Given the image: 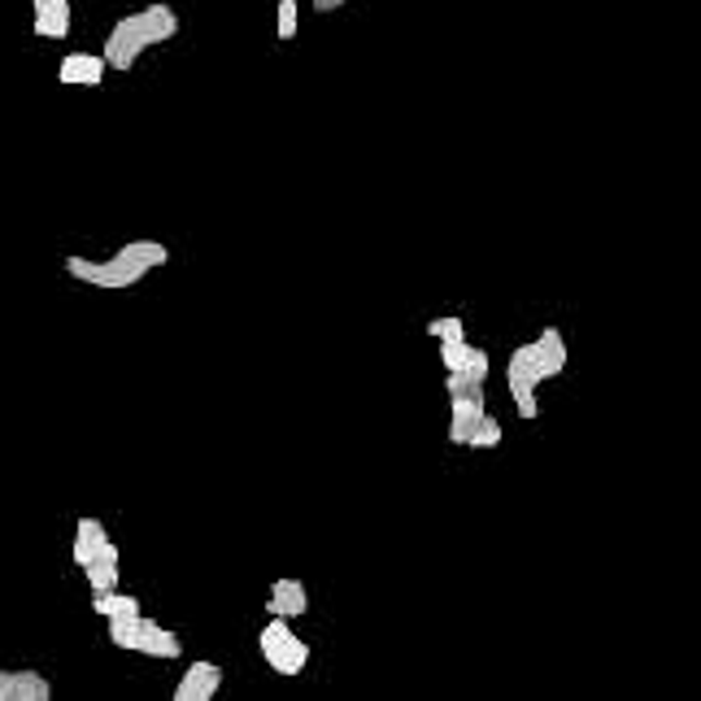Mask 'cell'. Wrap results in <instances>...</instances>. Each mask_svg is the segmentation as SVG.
Segmentation results:
<instances>
[{"mask_svg": "<svg viewBox=\"0 0 701 701\" xmlns=\"http://www.w3.org/2000/svg\"><path fill=\"white\" fill-rule=\"evenodd\" d=\"M266 614H274V618H300V614H309V588L300 579H292V575L274 579L270 592H266Z\"/></svg>", "mask_w": 701, "mask_h": 701, "instance_id": "obj_11", "label": "cell"}, {"mask_svg": "<svg viewBox=\"0 0 701 701\" xmlns=\"http://www.w3.org/2000/svg\"><path fill=\"white\" fill-rule=\"evenodd\" d=\"M505 440V431H501V422L492 418V414H483L475 427H470V435H466V444L462 448H496Z\"/></svg>", "mask_w": 701, "mask_h": 701, "instance_id": "obj_17", "label": "cell"}, {"mask_svg": "<svg viewBox=\"0 0 701 701\" xmlns=\"http://www.w3.org/2000/svg\"><path fill=\"white\" fill-rule=\"evenodd\" d=\"M0 701H52V684L30 666H9L0 671Z\"/></svg>", "mask_w": 701, "mask_h": 701, "instance_id": "obj_7", "label": "cell"}, {"mask_svg": "<svg viewBox=\"0 0 701 701\" xmlns=\"http://www.w3.org/2000/svg\"><path fill=\"white\" fill-rule=\"evenodd\" d=\"M109 640L126 653H139V657H183V640L174 627L148 618L144 610L139 614H126V618H109Z\"/></svg>", "mask_w": 701, "mask_h": 701, "instance_id": "obj_3", "label": "cell"}, {"mask_svg": "<svg viewBox=\"0 0 701 701\" xmlns=\"http://www.w3.org/2000/svg\"><path fill=\"white\" fill-rule=\"evenodd\" d=\"M531 348H536V357H540L544 379H557V374L566 370V335H562L557 327H544V331L531 340Z\"/></svg>", "mask_w": 701, "mask_h": 701, "instance_id": "obj_14", "label": "cell"}, {"mask_svg": "<svg viewBox=\"0 0 701 701\" xmlns=\"http://www.w3.org/2000/svg\"><path fill=\"white\" fill-rule=\"evenodd\" d=\"M444 392L448 396H483L488 392V353L475 348L470 361H462L457 370H444Z\"/></svg>", "mask_w": 701, "mask_h": 701, "instance_id": "obj_9", "label": "cell"}, {"mask_svg": "<svg viewBox=\"0 0 701 701\" xmlns=\"http://www.w3.org/2000/svg\"><path fill=\"white\" fill-rule=\"evenodd\" d=\"M488 414V405H483V396H448V444H466V435H470V427L479 422Z\"/></svg>", "mask_w": 701, "mask_h": 701, "instance_id": "obj_13", "label": "cell"}, {"mask_svg": "<svg viewBox=\"0 0 701 701\" xmlns=\"http://www.w3.org/2000/svg\"><path fill=\"white\" fill-rule=\"evenodd\" d=\"M83 575H87V588H91V597L96 592H109V588H118L122 583V557H118V544L113 540H104L83 566H78Z\"/></svg>", "mask_w": 701, "mask_h": 701, "instance_id": "obj_10", "label": "cell"}, {"mask_svg": "<svg viewBox=\"0 0 701 701\" xmlns=\"http://www.w3.org/2000/svg\"><path fill=\"white\" fill-rule=\"evenodd\" d=\"M427 335L431 340H466V322L457 313H440V318L427 322Z\"/></svg>", "mask_w": 701, "mask_h": 701, "instance_id": "obj_19", "label": "cell"}, {"mask_svg": "<svg viewBox=\"0 0 701 701\" xmlns=\"http://www.w3.org/2000/svg\"><path fill=\"white\" fill-rule=\"evenodd\" d=\"M544 383V370H540V357L531 344H518L505 361V388L518 405V418H540V401H536V388Z\"/></svg>", "mask_w": 701, "mask_h": 701, "instance_id": "obj_5", "label": "cell"}, {"mask_svg": "<svg viewBox=\"0 0 701 701\" xmlns=\"http://www.w3.org/2000/svg\"><path fill=\"white\" fill-rule=\"evenodd\" d=\"M218 688H222V666L209 662V657H196V662H187V671L179 675L170 697L174 701H213Z\"/></svg>", "mask_w": 701, "mask_h": 701, "instance_id": "obj_6", "label": "cell"}, {"mask_svg": "<svg viewBox=\"0 0 701 701\" xmlns=\"http://www.w3.org/2000/svg\"><path fill=\"white\" fill-rule=\"evenodd\" d=\"M91 614H100L104 623H109V618H126V614H139V597H131V592H122V588L96 592V597H91Z\"/></svg>", "mask_w": 701, "mask_h": 701, "instance_id": "obj_16", "label": "cell"}, {"mask_svg": "<svg viewBox=\"0 0 701 701\" xmlns=\"http://www.w3.org/2000/svg\"><path fill=\"white\" fill-rule=\"evenodd\" d=\"M74 26L70 0H30V30L44 39H65Z\"/></svg>", "mask_w": 701, "mask_h": 701, "instance_id": "obj_12", "label": "cell"}, {"mask_svg": "<svg viewBox=\"0 0 701 701\" xmlns=\"http://www.w3.org/2000/svg\"><path fill=\"white\" fill-rule=\"evenodd\" d=\"M170 261V248L161 244V239H126L113 257H104V261H91V257H83V253H70L65 261H61V270L70 274V279H78V283H87V287H104V292H118V287H135L139 279H148L157 266H165Z\"/></svg>", "mask_w": 701, "mask_h": 701, "instance_id": "obj_1", "label": "cell"}, {"mask_svg": "<svg viewBox=\"0 0 701 701\" xmlns=\"http://www.w3.org/2000/svg\"><path fill=\"white\" fill-rule=\"evenodd\" d=\"M104 74H109V65H104L100 52H65L61 65H57V78L65 87H100Z\"/></svg>", "mask_w": 701, "mask_h": 701, "instance_id": "obj_8", "label": "cell"}, {"mask_svg": "<svg viewBox=\"0 0 701 701\" xmlns=\"http://www.w3.org/2000/svg\"><path fill=\"white\" fill-rule=\"evenodd\" d=\"M109 540V531H104V522L100 518H78L74 522V544H70V557H74V566H83L100 544Z\"/></svg>", "mask_w": 701, "mask_h": 701, "instance_id": "obj_15", "label": "cell"}, {"mask_svg": "<svg viewBox=\"0 0 701 701\" xmlns=\"http://www.w3.org/2000/svg\"><path fill=\"white\" fill-rule=\"evenodd\" d=\"M174 35H179V13L165 0H152V4H144V9H135V13L113 22V30L104 35L100 57H104L109 70H131L148 48L170 44Z\"/></svg>", "mask_w": 701, "mask_h": 701, "instance_id": "obj_2", "label": "cell"}, {"mask_svg": "<svg viewBox=\"0 0 701 701\" xmlns=\"http://www.w3.org/2000/svg\"><path fill=\"white\" fill-rule=\"evenodd\" d=\"M257 649H261V657H266V666L274 675H300L305 662H309V644L292 631V618H274L270 614V623L257 636Z\"/></svg>", "mask_w": 701, "mask_h": 701, "instance_id": "obj_4", "label": "cell"}, {"mask_svg": "<svg viewBox=\"0 0 701 701\" xmlns=\"http://www.w3.org/2000/svg\"><path fill=\"white\" fill-rule=\"evenodd\" d=\"M296 30H300V0H279V9H274V35L287 44V39H296Z\"/></svg>", "mask_w": 701, "mask_h": 701, "instance_id": "obj_18", "label": "cell"}]
</instances>
